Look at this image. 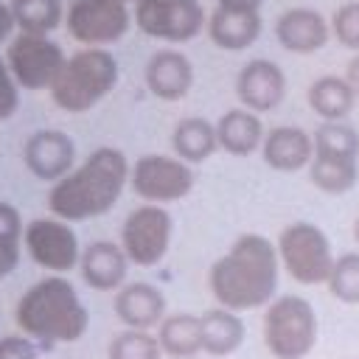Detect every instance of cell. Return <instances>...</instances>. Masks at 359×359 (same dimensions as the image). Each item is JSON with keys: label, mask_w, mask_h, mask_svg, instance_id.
Masks as SVG:
<instances>
[{"label": "cell", "mask_w": 359, "mask_h": 359, "mask_svg": "<svg viewBox=\"0 0 359 359\" xmlns=\"http://www.w3.org/2000/svg\"><path fill=\"white\" fill-rule=\"evenodd\" d=\"M280 261L275 244L261 233H241L208 269V289L222 309H264L278 294Z\"/></svg>", "instance_id": "obj_1"}, {"label": "cell", "mask_w": 359, "mask_h": 359, "mask_svg": "<svg viewBox=\"0 0 359 359\" xmlns=\"http://www.w3.org/2000/svg\"><path fill=\"white\" fill-rule=\"evenodd\" d=\"M132 163L115 146H98L48 191V210L62 222H87L109 213L129 182Z\"/></svg>", "instance_id": "obj_2"}, {"label": "cell", "mask_w": 359, "mask_h": 359, "mask_svg": "<svg viewBox=\"0 0 359 359\" xmlns=\"http://www.w3.org/2000/svg\"><path fill=\"white\" fill-rule=\"evenodd\" d=\"M14 323L36 345H70L87 334L90 311L65 275H45L20 294Z\"/></svg>", "instance_id": "obj_3"}, {"label": "cell", "mask_w": 359, "mask_h": 359, "mask_svg": "<svg viewBox=\"0 0 359 359\" xmlns=\"http://www.w3.org/2000/svg\"><path fill=\"white\" fill-rule=\"evenodd\" d=\"M121 67L107 48H81L65 59L59 76L50 84V98L70 115L90 112L118 84Z\"/></svg>", "instance_id": "obj_4"}, {"label": "cell", "mask_w": 359, "mask_h": 359, "mask_svg": "<svg viewBox=\"0 0 359 359\" xmlns=\"http://www.w3.org/2000/svg\"><path fill=\"white\" fill-rule=\"evenodd\" d=\"M320 323L303 294H275L261 314L264 348L275 359H306L317 345Z\"/></svg>", "instance_id": "obj_5"}, {"label": "cell", "mask_w": 359, "mask_h": 359, "mask_svg": "<svg viewBox=\"0 0 359 359\" xmlns=\"http://www.w3.org/2000/svg\"><path fill=\"white\" fill-rule=\"evenodd\" d=\"M309 180L323 194H348L359 180V135L345 121H323L314 132Z\"/></svg>", "instance_id": "obj_6"}, {"label": "cell", "mask_w": 359, "mask_h": 359, "mask_svg": "<svg viewBox=\"0 0 359 359\" xmlns=\"http://www.w3.org/2000/svg\"><path fill=\"white\" fill-rule=\"evenodd\" d=\"M280 269L300 283V286H317L325 283L334 266V250L328 236L311 224V222H292L278 233L275 241Z\"/></svg>", "instance_id": "obj_7"}, {"label": "cell", "mask_w": 359, "mask_h": 359, "mask_svg": "<svg viewBox=\"0 0 359 359\" xmlns=\"http://www.w3.org/2000/svg\"><path fill=\"white\" fill-rule=\"evenodd\" d=\"M174 236V216L168 213L165 205H151L143 202L135 210L126 213L121 224V247L135 266H157Z\"/></svg>", "instance_id": "obj_8"}, {"label": "cell", "mask_w": 359, "mask_h": 359, "mask_svg": "<svg viewBox=\"0 0 359 359\" xmlns=\"http://www.w3.org/2000/svg\"><path fill=\"white\" fill-rule=\"evenodd\" d=\"M132 20L146 36L171 45L196 39L208 25L199 0H137Z\"/></svg>", "instance_id": "obj_9"}, {"label": "cell", "mask_w": 359, "mask_h": 359, "mask_svg": "<svg viewBox=\"0 0 359 359\" xmlns=\"http://www.w3.org/2000/svg\"><path fill=\"white\" fill-rule=\"evenodd\" d=\"M194 168L174 154H143L129 168L132 191L151 205L180 202L194 191Z\"/></svg>", "instance_id": "obj_10"}, {"label": "cell", "mask_w": 359, "mask_h": 359, "mask_svg": "<svg viewBox=\"0 0 359 359\" xmlns=\"http://www.w3.org/2000/svg\"><path fill=\"white\" fill-rule=\"evenodd\" d=\"M22 250L48 275H67L79 266L81 258L76 230L70 227V222H62L56 216L31 219L22 230Z\"/></svg>", "instance_id": "obj_11"}, {"label": "cell", "mask_w": 359, "mask_h": 359, "mask_svg": "<svg viewBox=\"0 0 359 359\" xmlns=\"http://www.w3.org/2000/svg\"><path fill=\"white\" fill-rule=\"evenodd\" d=\"M132 25L129 6L121 0H73L65 11L67 34L84 48H107Z\"/></svg>", "instance_id": "obj_12"}, {"label": "cell", "mask_w": 359, "mask_h": 359, "mask_svg": "<svg viewBox=\"0 0 359 359\" xmlns=\"http://www.w3.org/2000/svg\"><path fill=\"white\" fill-rule=\"evenodd\" d=\"M65 59L67 56L59 42H53L50 36L22 34V31L8 42V50H6V65L17 79L20 90H34V93L50 90Z\"/></svg>", "instance_id": "obj_13"}, {"label": "cell", "mask_w": 359, "mask_h": 359, "mask_svg": "<svg viewBox=\"0 0 359 359\" xmlns=\"http://www.w3.org/2000/svg\"><path fill=\"white\" fill-rule=\"evenodd\" d=\"M25 168L42 182H59L76 165V143L62 129H36L22 143Z\"/></svg>", "instance_id": "obj_14"}, {"label": "cell", "mask_w": 359, "mask_h": 359, "mask_svg": "<svg viewBox=\"0 0 359 359\" xmlns=\"http://www.w3.org/2000/svg\"><path fill=\"white\" fill-rule=\"evenodd\" d=\"M236 98L250 112H272L286 98V73L272 59H250L236 73Z\"/></svg>", "instance_id": "obj_15"}, {"label": "cell", "mask_w": 359, "mask_h": 359, "mask_svg": "<svg viewBox=\"0 0 359 359\" xmlns=\"http://www.w3.org/2000/svg\"><path fill=\"white\" fill-rule=\"evenodd\" d=\"M275 39L280 48H286L289 53H317L328 45L331 39V22L309 6H294L278 14L275 20Z\"/></svg>", "instance_id": "obj_16"}, {"label": "cell", "mask_w": 359, "mask_h": 359, "mask_svg": "<svg viewBox=\"0 0 359 359\" xmlns=\"http://www.w3.org/2000/svg\"><path fill=\"white\" fill-rule=\"evenodd\" d=\"M112 311L123 328L151 331L168 314V303H165V294L160 292V286H154L149 280H132L115 292Z\"/></svg>", "instance_id": "obj_17"}, {"label": "cell", "mask_w": 359, "mask_h": 359, "mask_svg": "<svg viewBox=\"0 0 359 359\" xmlns=\"http://www.w3.org/2000/svg\"><path fill=\"white\" fill-rule=\"evenodd\" d=\"M143 81L160 101H182L194 87V65L177 48H160L146 59Z\"/></svg>", "instance_id": "obj_18"}, {"label": "cell", "mask_w": 359, "mask_h": 359, "mask_svg": "<svg viewBox=\"0 0 359 359\" xmlns=\"http://www.w3.org/2000/svg\"><path fill=\"white\" fill-rule=\"evenodd\" d=\"M81 280L95 292H118L129 275V258L121 244L98 238L81 250L79 258Z\"/></svg>", "instance_id": "obj_19"}, {"label": "cell", "mask_w": 359, "mask_h": 359, "mask_svg": "<svg viewBox=\"0 0 359 359\" xmlns=\"http://www.w3.org/2000/svg\"><path fill=\"white\" fill-rule=\"evenodd\" d=\"M311 154H314V137L306 129L292 126V123L272 126L261 143L264 163L280 174H294L300 168H309Z\"/></svg>", "instance_id": "obj_20"}, {"label": "cell", "mask_w": 359, "mask_h": 359, "mask_svg": "<svg viewBox=\"0 0 359 359\" xmlns=\"http://www.w3.org/2000/svg\"><path fill=\"white\" fill-rule=\"evenodd\" d=\"M261 28H264L261 11H230L216 6V11L208 17L205 34L222 50H244L258 42Z\"/></svg>", "instance_id": "obj_21"}, {"label": "cell", "mask_w": 359, "mask_h": 359, "mask_svg": "<svg viewBox=\"0 0 359 359\" xmlns=\"http://www.w3.org/2000/svg\"><path fill=\"white\" fill-rule=\"evenodd\" d=\"M264 123L255 112L244 109V107H236V109H227L219 121H216V140H219V149H224L227 154L233 157H247L252 151H261V143H264Z\"/></svg>", "instance_id": "obj_22"}, {"label": "cell", "mask_w": 359, "mask_h": 359, "mask_svg": "<svg viewBox=\"0 0 359 359\" xmlns=\"http://www.w3.org/2000/svg\"><path fill=\"white\" fill-rule=\"evenodd\" d=\"M199 331H202V353L216 356V359L236 353L247 337L241 314L222 309V306L199 314Z\"/></svg>", "instance_id": "obj_23"}, {"label": "cell", "mask_w": 359, "mask_h": 359, "mask_svg": "<svg viewBox=\"0 0 359 359\" xmlns=\"http://www.w3.org/2000/svg\"><path fill=\"white\" fill-rule=\"evenodd\" d=\"M171 149H174V157H180L188 165H199V163L210 160L213 151L219 149L216 123H210L208 118H199V115L180 118L171 129Z\"/></svg>", "instance_id": "obj_24"}, {"label": "cell", "mask_w": 359, "mask_h": 359, "mask_svg": "<svg viewBox=\"0 0 359 359\" xmlns=\"http://www.w3.org/2000/svg\"><path fill=\"white\" fill-rule=\"evenodd\" d=\"M306 101L323 121H345L356 107V93L345 76H320L309 84Z\"/></svg>", "instance_id": "obj_25"}, {"label": "cell", "mask_w": 359, "mask_h": 359, "mask_svg": "<svg viewBox=\"0 0 359 359\" xmlns=\"http://www.w3.org/2000/svg\"><path fill=\"white\" fill-rule=\"evenodd\" d=\"M157 342L163 356L174 359H194L202 353V331H199V314L191 311H177L165 314L163 323L157 325Z\"/></svg>", "instance_id": "obj_26"}, {"label": "cell", "mask_w": 359, "mask_h": 359, "mask_svg": "<svg viewBox=\"0 0 359 359\" xmlns=\"http://www.w3.org/2000/svg\"><path fill=\"white\" fill-rule=\"evenodd\" d=\"M14 22L22 34H39L48 36L65 22V6L62 0H11Z\"/></svg>", "instance_id": "obj_27"}, {"label": "cell", "mask_w": 359, "mask_h": 359, "mask_svg": "<svg viewBox=\"0 0 359 359\" xmlns=\"http://www.w3.org/2000/svg\"><path fill=\"white\" fill-rule=\"evenodd\" d=\"M22 216L20 210L0 199V278H8L20 266L22 255Z\"/></svg>", "instance_id": "obj_28"}, {"label": "cell", "mask_w": 359, "mask_h": 359, "mask_svg": "<svg viewBox=\"0 0 359 359\" xmlns=\"http://www.w3.org/2000/svg\"><path fill=\"white\" fill-rule=\"evenodd\" d=\"M325 286L334 300H339L345 306H359V252L337 255Z\"/></svg>", "instance_id": "obj_29"}, {"label": "cell", "mask_w": 359, "mask_h": 359, "mask_svg": "<svg viewBox=\"0 0 359 359\" xmlns=\"http://www.w3.org/2000/svg\"><path fill=\"white\" fill-rule=\"evenodd\" d=\"M107 356L109 359H163V351L151 331L123 328L121 334H115L109 339Z\"/></svg>", "instance_id": "obj_30"}, {"label": "cell", "mask_w": 359, "mask_h": 359, "mask_svg": "<svg viewBox=\"0 0 359 359\" xmlns=\"http://www.w3.org/2000/svg\"><path fill=\"white\" fill-rule=\"evenodd\" d=\"M331 36L342 48L359 53V0L337 6V11L331 14Z\"/></svg>", "instance_id": "obj_31"}, {"label": "cell", "mask_w": 359, "mask_h": 359, "mask_svg": "<svg viewBox=\"0 0 359 359\" xmlns=\"http://www.w3.org/2000/svg\"><path fill=\"white\" fill-rule=\"evenodd\" d=\"M20 107V84L11 76L6 56H0V121H8Z\"/></svg>", "instance_id": "obj_32"}, {"label": "cell", "mask_w": 359, "mask_h": 359, "mask_svg": "<svg viewBox=\"0 0 359 359\" xmlns=\"http://www.w3.org/2000/svg\"><path fill=\"white\" fill-rule=\"evenodd\" d=\"M0 359H39V345L25 334L0 337Z\"/></svg>", "instance_id": "obj_33"}, {"label": "cell", "mask_w": 359, "mask_h": 359, "mask_svg": "<svg viewBox=\"0 0 359 359\" xmlns=\"http://www.w3.org/2000/svg\"><path fill=\"white\" fill-rule=\"evenodd\" d=\"M14 28H17V22H14V14H11V6L0 0V42H6Z\"/></svg>", "instance_id": "obj_34"}, {"label": "cell", "mask_w": 359, "mask_h": 359, "mask_svg": "<svg viewBox=\"0 0 359 359\" xmlns=\"http://www.w3.org/2000/svg\"><path fill=\"white\" fill-rule=\"evenodd\" d=\"M216 6L230 11H261L264 0H216Z\"/></svg>", "instance_id": "obj_35"}, {"label": "cell", "mask_w": 359, "mask_h": 359, "mask_svg": "<svg viewBox=\"0 0 359 359\" xmlns=\"http://www.w3.org/2000/svg\"><path fill=\"white\" fill-rule=\"evenodd\" d=\"M345 79H348V84L353 87V93H356V101H359V53L348 62V70H345Z\"/></svg>", "instance_id": "obj_36"}, {"label": "cell", "mask_w": 359, "mask_h": 359, "mask_svg": "<svg viewBox=\"0 0 359 359\" xmlns=\"http://www.w3.org/2000/svg\"><path fill=\"white\" fill-rule=\"evenodd\" d=\"M353 238H356V244H359V216H356V222H353Z\"/></svg>", "instance_id": "obj_37"}, {"label": "cell", "mask_w": 359, "mask_h": 359, "mask_svg": "<svg viewBox=\"0 0 359 359\" xmlns=\"http://www.w3.org/2000/svg\"><path fill=\"white\" fill-rule=\"evenodd\" d=\"M121 3H126V6H129V3H137V0H121Z\"/></svg>", "instance_id": "obj_38"}]
</instances>
